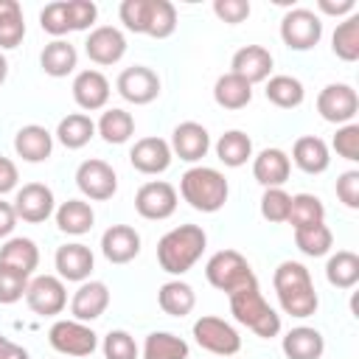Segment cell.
Here are the masks:
<instances>
[{
	"instance_id": "1",
	"label": "cell",
	"mask_w": 359,
	"mask_h": 359,
	"mask_svg": "<svg viewBox=\"0 0 359 359\" xmlns=\"http://www.w3.org/2000/svg\"><path fill=\"white\" fill-rule=\"evenodd\" d=\"M272 286L278 294V303L286 314L292 317H311L320 306V297L314 292L311 275L300 261H283L278 264L275 275H272Z\"/></svg>"
},
{
	"instance_id": "2",
	"label": "cell",
	"mask_w": 359,
	"mask_h": 359,
	"mask_svg": "<svg viewBox=\"0 0 359 359\" xmlns=\"http://www.w3.org/2000/svg\"><path fill=\"white\" fill-rule=\"evenodd\" d=\"M208 236L199 224H180L157 241V264L168 275H185L205 252Z\"/></svg>"
},
{
	"instance_id": "3",
	"label": "cell",
	"mask_w": 359,
	"mask_h": 359,
	"mask_svg": "<svg viewBox=\"0 0 359 359\" xmlns=\"http://www.w3.org/2000/svg\"><path fill=\"white\" fill-rule=\"evenodd\" d=\"M227 300H230V314L236 317V323L247 325L255 337L272 339L280 334V314L264 300L258 280L236 289L233 294H227Z\"/></svg>"
},
{
	"instance_id": "4",
	"label": "cell",
	"mask_w": 359,
	"mask_h": 359,
	"mask_svg": "<svg viewBox=\"0 0 359 359\" xmlns=\"http://www.w3.org/2000/svg\"><path fill=\"white\" fill-rule=\"evenodd\" d=\"M118 17L129 31L154 39H165L177 31V8L168 0H123Z\"/></svg>"
},
{
	"instance_id": "5",
	"label": "cell",
	"mask_w": 359,
	"mask_h": 359,
	"mask_svg": "<svg viewBox=\"0 0 359 359\" xmlns=\"http://www.w3.org/2000/svg\"><path fill=\"white\" fill-rule=\"evenodd\" d=\"M180 194L194 210L216 213L224 208L230 185L222 171H216L210 165H194L180 177Z\"/></svg>"
},
{
	"instance_id": "6",
	"label": "cell",
	"mask_w": 359,
	"mask_h": 359,
	"mask_svg": "<svg viewBox=\"0 0 359 359\" xmlns=\"http://www.w3.org/2000/svg\"><path fill=\"white\" fill-rule=\"evenodd\" d=\"M205 278L213 289H219L224 294H233L236 289L258 280L250 261L238 250H219L216 255H210L205 264Z\"/></svg>"
},
{
	"instance_id": "7",
	"label": "cell",
	"mask_w": 359,
	"mask_h": 359,
	"mask_svg": "<svg viewBox=\"0 0 359 359\" xmlns=\"http://www.w3.org/2000/svg\"><path fill=\"white\" fill-rule=\"evenodd\" d=\"M194 339H196L199 348H205L208 353H216L222 359H227V356H233V353L241 351L238 331L227 320L213 317V314H205V317H199L194 323Z\"/></svg>"
},
{
	"instance_id": "8",
	"label": "cell",
	"mask_w": 359,
	"mask_h": 359,
	"mask_svg": "<svg viewBox=\"0 0 359 359\" xmlns=\"http://www.w3.org/2000/svg\"><path fill=\"white\" fill-rule=\"evenodd\" d=\"M48 342L53 351L65 356H90L98 345V334L79 320H56L48 331Z\"/></svg>"
},
{
	"instance_id": "9",
	"label": "cell",
	"mask_w": 359,
	"mask_h": 359,
	"mask_svg": "<svg viewBox=\"0 0 359 359\" xmlns=\"http://www.w3.org/2000/svg\"><path fill=\"white\" fill-rule=\"evenodd\" d=\"M323 36V20L309 8H292L280 20V39L292 50H309Z\"/></svg>"
},
{
	"instance_id": "10",
	"label": "cell",
	"mask_w": 359,
	"mask_h": 359,
	"mask_svg": "<svg viewBox=\"0 0 359 359\" xmlns=\"http://www.w3.org/2000/svg\"><path fill=\"white\" fill-rule=\"evenodd\" d=\"M317 112L323 121L328 123H337V126H345V123H353V115L359 112V95L351 84H325L317 95Z\"/></svg>"
},
{
	"instance_id": "11",
	"label": "cell",
	"mask_w": 359,
	"mask_h": 359,
	"mask_svg": "<svg viewBox=\"0 0 359 359\" xmlns=\"http://www.w3.org/2000/svg\"><path fill=\"white\" fill-rule=\"evenodd\" d=\"M25 303L39 317H56V314H62L65 306H67L65 280L56 278V275H36L34 280H28Z\"/></svg>"
},
{
	"instance_id": "12",
	"label": "cell",
	"mask_w": 359,
	"mask_h": 359,
	"mask_svg": "<svg viewBox=\"0 0 359 359\" xmlns=\"http://www.w3.org/2000/svg\"><path fill=\"white\" fill-rule=\"evenodd\" d=\"M135 210L149 222H163L177 210V188L165 180L143 182L135 194Z\"/></svg>"
},
{
	"instance_id": "13",
	"label": "cell",
	"mask_w": 359,
	"mask_h": 359,
	"mask_svg": "<svg viewBox=\"0 0 359 359\" xmlns=\"http://www.w3.org/2000/svg\"><path fill=\"white\" fill-rule=\"evenodd\" d=\"M115 90L121 93L123 101H129L135 107H143V104H151L160 95V76L146 65H132V67L121 70V76L115 81Z\"/></svg>"
},
{
	"instance_id": "14",
	"label": "cell",
	"mask_w": 359,
	"mask_h": 359,
	"mask_svg": "<svg viewBox=\"0 0 359 359\" xmlns=\"http://www.w3.org/2000/svg\"><path fill=\"white\" fill-rule=\"evenodd\" d=\"M76 185L87 199L104 202V199H112V194L118 191V174L109 163L93 157L76 168Z\"/></svg>"
},
{
	"instance_id": "15",
	"label": "cell",
	"mask_w": 359,
	"mask_h": 359,
	"mask_svg": "<svg viewBox=\"0 0 359 359\" xmlns=\"http://www.w3.org/2000/svg\"><path fill=\"white\" fill-rule=\"evenodd\" d=\"M11 205H14L17 219H22L28 224H39L53 213L56 199H53V191L45 182H28L14 194Z\"/></svg>"
},
{
	"instance_id": "16",
	"label": "cell",
	"mask_w": 359,
	"mask_h": 359,
	"mask_svg": "<svg viewBox=\"0 0 359 359\" xmlns=\"http://www.w3.org/2000/svg\"><path fill=\"white\" fill-rule=\"evenodd\" d=\"M84 50L95 65H115L126 53V36L115 25H98L87 34Z\"/></svg>"
},
{
	"instance_id": "17",
	"label": "cell",
	"mask_w": 359,
	"mask_h": 359,
	"mask_svg": "<svg viewBox=\"0 0 359 359\" xmlns=\"http://www.w3.org/2000/svg\"><path fill=\"white\" fill-rule=\"evenodd\" d=\"M168 146H171V154H177L180 160L196 163V160H202V157L208 154V149H210V135H208V129H205L202 123H196V121H182V123L174 126Z\"/></svg>"
},
{
	"instance_id": "18",
	"label": "cell",
	"mask_w": 359,
	"mask_h": 359,
	"mask_svg": "<svg viewBox=\"0 0 359 359\" xmlns=\"http://www.w3.org/2000/svg\"><path fill=\"white\" fill-rule=\"evenodd\" d=\"M53 264H56V272L62 280H73V283H84L95 266V258H93V250L81 241H73V244H62L53 255Z\"/></svg>"
},
{
	"instance_id": "19",
	"label": "cell",
	"mask_w": 359,
	"mask_h": 359,
	"mask_svg": "<svg viewBox=\"0 0 359 359\" xmlns=\"http://www.w3.org/2000/svg\"><path fill=\"white\" fill-rule=\"evenodd\" d=\"M109 306V289L104 280H84L70 297V314L79 323L98 320Z\"/></svg>"
},
{
	"instance_id": "20",
	"label": "cell",
	"mask_w": 359,
	"mask_h": 359,
	"mask_svg": "<svg viewBox=\"0 0 359 359\" xmlns=\"http://www.w3.org/2000/svg\"><path fill=\"white\" fill-rule=\"evenodd\" d=\"M171 146L163 137H140L129 151V163L140 174H163L171 165Z\"/></svg>"
},
{
	"instance_id": "21",
	"label": "cell",
	"mask_w": 359,
	"mask_h": 359,
	"mask_svg": "<svg viewBox=\"0 0 359 359\" xmlns=\"http://www.w3.org/2000/svg\"><path fill=\"white\" fill-rule=\"evenodd\" d=\"M272 53L264 48V45H244L233 53V62H230V73L241 76L244 81L250 84H258V81H266L269 73H272Z\"/></svg>"
},
{
	"instance_id": "22",
	"label": "cell",
	"mask_w": 359,
	"mask_h": 359,
	"mask_svg": "<svg viewBox=\"0 0 359 359\" xmlns=\"http://www.w3.org/2000/svg\"><path fill=\"white\" fill-rule=\"evenodd\" d=\"M101 252L109 264H129L140 252V233L129 224H112L101 236Z\"/></svg>"
},
{
	"instance_id": "23",
	"label": "cell",
	"mask_w": 359,
	"mask_h": 359,
	"mask_svg": "<svg viewBox=\"0 0 359 359\" xmlns=\"http://www.w3.org/2000/svg\"><path fill=\"white\" fill-rule=\"evenodd\" d=\"M109 93H112L109 81L101 70H81L73 79V101L87 112L104 109L109 101Z\"/></svg>"
},
{
	"instance_id": "24",
	"label": "cell",
	"mask_w": 359,
	"mask_h": 359,
	"mask_svg": "<svg viewBox=\"0 0 359 359\" xmlns=\"http://www.w3.org/2000/svg\"><path fill=\"white\" fill-rule=\"evenodd\" d=\"M289 174H292V163H289V154L283 149L272 146V149H264L252 157V177L264 188H283Z\"/></svg>"
},
{
	"instance_id": "25",
	"label": "cell",
	"mask_w": 359,
	"mask_h": 359,
	"mask_svg": "<svg viewBox=\"0 0 359 359\" xmlns=\"http://www.w3.org/2000/svg\"><path fill=\"white\" fill-rule=\"evenodd\" d=\"M14 151L25 163H42L53 151V135L45 126H39V123H28V126L17 129V135H14Z\"/></svg>"
},
{
	"instance_id": "26",
	"label": "cell",
	"mask_w": 359,
	"mask_h": 359,
	"mask_svg": "<svg viewBox=\"0 0 359 359\" xmlns=\"http://www.w3.org/2000/svg\"><path fill=\"white\" fill-rule=\"evenodd\" d=\"M289 163H294L306 174H323L328 168V163H331V154H328L325 140H320L317 135H303V137L294 140Z\"/></svg>"
},
{
	"instance_id": "27",
	"label": "cell",
	"mask_w": 359,
	"mask_h": 359,
	"mask_svg": "<svg viewBox=\"0 0 359 359\" xmlns=\"http://www.w3.org/2000/svg\"><path fill=\"white\" fill-rule=\"evenodd\" d=\"M323 351H325V339L317 328L297 325V328L286 331V337H283L286 359H320Z\"/></svg>"
},
{
	"instance_id": "28",
	"label": "cell",
	"mask_w": 359,
	"mask_h": 359,
	"mask_svg": "<svg viewBox=\"0 0 359 359\" xmlns=\"http://www.w3.org/2000/svg\"><path fill=\"white\" fill-rule=\"evenodd\" d=\"M0 266L17 269L22 275H31L39 266V247L31 238L14 236L0 247Z\"/></svg>"
},
{
	"instance_id": "29",
	"label": "cell",
	"mask_w": 359,
	"mask_h": 359,
	"mask_svg": "<svg viewBox=\"0 0 359 359\" xmlns=\"http://www.w3.org/2000/svg\"><path fill=\"white\" fill-rule=\"evenodd\" d=\"M39 65H42V70H45L48 76L65 79V76H70V73L76 70L79 53H76V48H73L67 39H53V42H48V45L42 48Z\"/></svg>"
},
{
	"instance_id": "30",
	"label": "cell",
	"mask_w": 359,
	"mask_h": 359,
	"mask_svg": "<svg viewBox=\"0 0 359 359\" xmlns=\"http://www.w3.org/2000/svg\"><path fill=\"white\" fill-rule=\"evenodd\" d=\"M213 101L222 109H244L252 101V84L236 73H224L213 84Z\"/></svg>"
},
{
	"instance_id": "31",
	"label": "cell",
	"mask_w": 359,
	"mask_h": 359,
	"mask_svg": "<svg viewBox=\"0 0 359 359\" xmlns=\"http://www.w3.org/2000/svg\"><path fill=\"white\" fill-rule=\"evenodd\" d=\"M93 222H95V213H93L90 202H84V199H67L56 210V227L62 233H67V236H84V233H90Z\"/></svg>"
},
{
	"instance_id": "32",
	"label": "cell",
	"mask_w": 359,
	"mask_h": 359,
	"mask_svg": "<svg viewBox=\"0 0 359 359\" xmlns=\"http://www.w3.org/2000/svg\"><path fill=\"white\" fill-rule=\"evenodd\" d=\"M264 95H266L269 104H275V107H280V109H294V107L303 104L306 90H303V81H300V79L280 73V76H269V79H266Z\"/></svg>"
},
{
	"instance_id": "33",
	"label": "cell",
	"mask_w": 359,
	"mask_h": 359,
	"mask_svg": "<svg viewBox=\"0 0 359 359\" xmlns=\"http://www.w3.org/2000/svg\"><path fill=\"white\" fill-rule=\"evenodd\" d=\"M157 303H160V309H163L165 314H171V317H185V314L194 311L196 294H194L191 283H185V280H168V283L160 286Z\"/></svg>"
},
{
	"instance_id": "34",
	"label": "cell",
	"mask_w": 359,
	"mask_h": 359,
	"mask_svg": "<svg viewBox=\"0 0 359 359\" xmlns=\"http://www.w3.org/2000/svg\"><path fill=\"white\" fill-rule=\"evenodd\" d=\"M95 132H98L107 143L121 146V143H126V140L132 137V132H135V118H132V112H126V109H121V107L104 109L101 118H98V123H95Z\"/></svg>"
},
{
	"instance_id": "35",
	"label": "cell",
	"mask_w": 359,
	"mask_h": 359,
	"mask_svg": "<svg viewBox=\"0 0 359 359\" xmlns=\"http://www.w3.org/2000/svg\"><path fill=\"white\" fill-rule=\"evenodd\" d=\"M93 135H95V123L84 112H70L56 126V140L65 149H81V146H87L93 140Z\"/></svg>"
},
{
	"instance_id": "36",
	"label": "cell",
	"mask_w": 359,
	"mask_h": 359,
	"mask_svg": "<svg viewBox=\"0 0 359 359\" xmlns=\"http://www.w3.org/2000/svg\"><path fill=\"white\" fill-rule=\"evenodd\" d=\"M216 157L227 165V168H241L250 157H252V140L247 132L241 129H230L216 140Z\"/></svg>"
},
{
	"instance_id": "37",
	"label": "cell",
	"mask_w": 359,
	"mask_h": 359,
	"mask_svg": "<svg viewBox=\"0 0 359 359\" xmlns=\"http://www.w3.org/2000/svg\"><path fill=\"white\" fill-rule=\"evenodd\" d=\"M191 348L171 331H151L143 342V359H188Z\"/></svg>"
},
{
	"instance_id": "38",
	"label": "cell",
	"mask_w": 359,
	"mask_h": 359,
	"mask_svg": "<svg viewBox=\"0 0 359 359\" xmlns=\"http://www.w3.org/2000/svg\"><path fill=\"white\" fill-rule=\"evenodd\" d=\"M325 278L337 289H353L359 283V255L351 250H339L325 264Z\"/></svg>"
},
{
	"instance_id": "39",
	"label": "cell",
	"mask_w": 359,
	"mask_h": 359,
	"mask_svg": "<svg viewBox=\"0 0 359 359\" xmlns=\"http://www.w3.org/2000/svg\"><path fill=\"white\" fill-rule=\"evenodd\" d=\"M292 230H300V227H311V224H323L325 222V205L320 196L314 194H294L292 196V205H289V219Z\"/></svg>"
},
{
	"instance_id": "40",
	"label": "cell",
	"mask_w": 359,
	"mask_h": 359,
	"mask_svg": "<svg viewBox=\"0 0 359 359\" xmlns=\"http://www.w3.org/2000/svg\"><path fill=\"white\" fill-rule=\"evenodd\" d=\"M25 36V20L17 0H0V50H11Z\"/></svg>"
},
{
	"instance_id": "41",
	"label": "cell",
	"mask_w": 359,
	"mask_h": 359,
	"mask_svg": "<svg viewBox=\"0 0 359 359\" xmlns=\"http://www.w3.org/2000/svg\"><path fill=\"white\" fill-rule=\"evenodd\" d=\"M331 50L337 59L342 62H356L359 59V14L353 11L351 17H345L331 36Z\"/></svg>"
},
{
	"instance_id": "42",
	"label": "cell",
	"mask_w": 359,
	"mask_h": 359,
	"mask_svg": "<svg viewBox=\"0 0 359 359\" xmlns=\"http://www.w3.org/2000/svg\"><path fill=\"white\" fill-rule=\"evenodd\" d=\"M294 244H297V250H300L303 255L320 258V255H325V252L331 250L334 233L328 230L325 222H323V224H311V227H300V230H294Z\"/></svg>"
},
{
	"instance_id": "43",
	"label": "cell",
	"mask_w": 359,
	"mask_h": 359,
	"mask_svg": "<svg viewBox=\"0 0 359 359\" xmlns=\"http://www.w3.org/2000/svg\"><path fill=\"white\" fill-rule=\"evenodd\" d=\"M39 25L45 34H50L53 39H62L65 34H70V17H67V0H56V3H48L42 11H39Z\"/></svg>"
},
{
	"instance_id": "44",
	"label": "cell",
	"mask_w": 359,
	"mask_h": 359,
	"mask_svg": "<svg viewBox=\"0 0 359 359\" xmlns=\"http://www.w3.org/2000/svg\"><path fill=\"white\" fill-rule=\"evenodd\" d=\"M289 205H292V196L283 188H266L261 196V216L266 222L280 224L289 219Z\"/></svg>"
},
{
	"instance_id": "45",
	"label": "cell",
	"mask_w": 359,
	"mask_h": 359,
	"mask_svg": "<svg viewBox=\"0 0 359 359\" xmlns=\"http://www.w3.org/2000/svg\"><path fill=\"white\" fill-rule=\"evenodd\" d=\"M25 289H28V275H22L17 269H8V266H0V303L3 306H11V303L22 300Z\"/></svg>"
},
{
	"instance_id": "46",
	"label": "cell",
	"mask_w": 359,
	"mask_h": 359,
	"mask_svg": "<svg viewBox=\"0 0 359 359\" xmlns=\"http://www.w3.org/2000/svg\"><path fill=\"white\" fill-rule=\"evenodd\" d=\"M104 356L107 359H137V345L129 331H109L104 337Z\"/></svg>"
},
{
	"instance_id": "47",
	"label": "cell",
	"mask_w": 359,
	"mask_h": 359,
	"mask_svg": "<svg viewBox=\"0 0 359 359\" xmlns=\"http://www.w3.org/2000/svg\"><path fill=\"white\" fill-rule=\"evenodd\" d=\"M334 151L348 163L359 160V123H345L334 135Z\"/></svg>"
},
{
	"instance_id": "48",
	"label": "cell",
	"mask_w": 359,
	"mask_h": 359,
	"mask_svg": "<svg viewBox=\"0 0 359 359\" xmlns=\"http://www.w3.org/2000/svg\"><path fill=\"white\" fill-rule=\"evenodd\" d=\"M67 17L73 31H87L98 17V6L93 0H67Z\"/></svg>"
},
{
	"instance_id": "49",
	"label": "cell",
	"mask_w": 359,
	"mask_h": 359,
	"mask_svg": "<svg viewBox=\"0 0 359 359\" xmlns=\"http://www.w3.org/2000/svg\"><path fill=\"white\" fill-rule=\"evenodd\" d=\"M213 14L227 25H238L250 17V3L247 0H213Z\"/></svg>"
},
{
	"instance_id": "50",
	"label": "cell",
	"mask_w": 359,
	"mask_h": 359,
	"mask_svg": "<svg viewBox=\"0 0 359 359\" xmlns=\"http://www.w3.org/2000/svg\"><path fill=\"white\" fill-rule=\"evenodd\" d=\"M337 196L345 208L356 210L359 208V171H345L337 180Z\"/></svg>"
},
{
	"instance_id": "51",
	"label": "cell",
	"mask_w": 359,
	"mask_h": 359,
	"mask_svg": "<svg viewBox=\"0 0 359 359\" xmlns=\"http://www.w3.org/2000/svg\"><path fill=\"white\" fill-rule=\"evenodd\" d=\"M17 180H20V174H17L14 160H8V157L0 154V196L8 194V191H14L17 188Z\"/></svg>"
},
{
	"instance_id": "52",
	"label": "cell",
	"mask_w": 359,
	"mask_h": 359,
	"mask_svg": "<svg viewBox=\"0 0 359 359\" xmlns=\"http://www.w3.org/2000/svg\"><path fill=\"white\" fill-rule=\"evenodd\" d=\"M317 8L323 14H331V17H351L356 11V3L353 0H317Z\"/></svg>"
},
{
	"instance_id": "53",
	"label": "cell",
	"mask_w": 359,
	"mask_h": 359,
	"mask_svg": "<svg viewBox=\"0 0 359 359\" xmlns=\"http://www.w3.org/2000/svg\"><path fill=\"white\" fill-rule=\"evenodd\" d=\"M17 227V213H14V205L11 202H3L0 199V238H8Z\"/></svg>"
},
{
	"instance_id": "54",
	"label": "cell",
	"mask_w": 359,
	"mask_h": 359,
	"mask_svg": "<svg viewBox=\"0 0 359 359\" xmlns=\"http://www.w3.org/2000/svg\"><path fill=\"white\" fill-rule=\"evenodd\" d=\"M0 359H31V356H28V351H25L22 345H14V342H8V345L0 351Z\"/></svg>"
},
{
	"instance_id": "55",
	"label": "cell",
	"mask_w": 359,
	"mask_h": 359,
	"mask_svg": "<svg viewBox=\"0 0 359 359\" xmlns=\"http://www.w3.org/2000/svg\"><path fill=\"white\" fill-rule=\"evenodd\" d=\"M6 76H8V62H6V56L0 53V84L6 81Z\"/></svg>"
},
{
	"instance_id": "56",
	"label": "cell",
	"mask_w": 359,
	"mask_h": 359,
	"mask_svg": "<svg viewBox=\"0 0 359 359\" xmlns=\"http://www.w3.org/2000/svg\"><path fill=\"white\" fill-rule=\"evenodd\" d=\"M8 342H11V339H8V337H3V334H0V351H3V348H6V345H8Z\"/></svg>"
}]
</instances>
